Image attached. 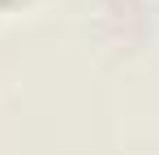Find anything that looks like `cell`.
<instances>
[{"mask_svg":"<svg viewBox=\"0 0 159 155\" xmlns=\"http://www.w3.org/2000/svg\"><path fill=\"white\" fill-rule=\"evenodd\" d=\"M43 0H0V17H22V13H34Z\"/></svg>","mask_w":159,"mask_h":155,"instance_id":"obj_1","label":"cell"}]
</instances>
